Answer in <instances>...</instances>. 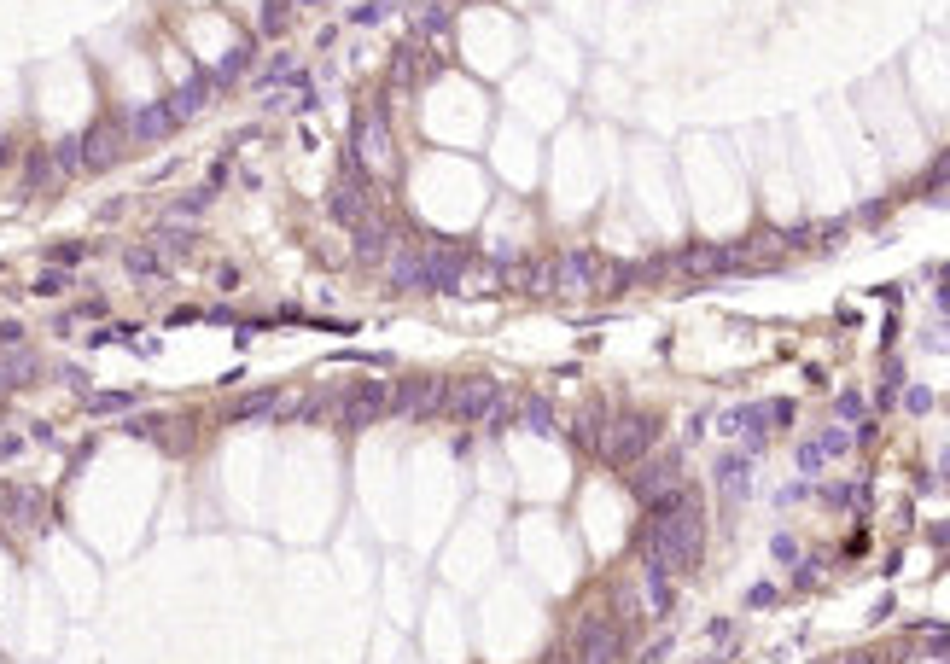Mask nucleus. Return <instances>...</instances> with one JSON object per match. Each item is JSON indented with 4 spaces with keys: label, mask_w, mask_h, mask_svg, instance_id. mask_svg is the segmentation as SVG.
<instances>
[{
    "label": "nucleus",
    "mask_w": 950,
    "mask_h": 664,
    "mask_svg": "<svg viewBox=\"0 0 950 664\" xmlns=\"http://www.w3.org/2000/svg\"><path fill=\"white\" fill-rule=\"evenodd\" d=\"M636 548H642V565H665L671 577L677 571H694L700 565V548H706V513H700V496L682 484L665 501L647 507V525L636 531Z\"/></svg>",
    "instance_id": "1"
},
{
    "label": "nucleus",
    "mask_w": 950,
    "mask_h": 664,
    "mask_svg": "<svg viewBox=\"0 0 950 664\" xmlns=\"http://www.w3.org/2000/svg\"><path fill=\"white\" fill-rule=\"evenodd\" d=\"M513 408H519V402L508 397V385L490 379V373H473V379L443 385V402H438V414L455 420V426H513Z\"/></svg>",
    "instance_id": "2"
},
{
    "label": "nucleus",
    "mask_w": 950,
    "mask_h": 664,
    "mask_svg": "<svg viewBox=\"0 0 950 664\" xmlns=\"http://www.w3.org/2000/svg\"><path fill=\"white\" fill-rule=\"evenodd\" d=\"M653 443H659V420L653 414H618L601 437V461L612 466H636L653 455Z\"/></svg>",
    "instance_id": "3"
},
{
    "label": "nucleus",
    "mask_w": 950,
    "mask_h": 664,
    "mask_svg": "<svg viewBox=\"0 0 950 664\" xmlns=\"http://www.w3.org/2000/svg\"><path fill=\"white\" fill-rule=\"evenodd\" d=\"M385 414H391V385L385 379H356L339 397V426H350V432H368Z\"/></svg>",
    "instance_id": "4"
},
{
    "label": "nucleus",
    "mask_w": 950,
    "mask_h": 664,
    "mask_svg": "<svg viewBox=\"0 0 950 664\" xmlns=\"http://www.w3.org/2000/svg\"><path fill=\"white\" fill-rule=\"evenodd\" d=\"M671 490H682V461H677V455H659V461H636V472H630V496L642 501V507L665 501Z\"/></svg>",
    "instance_id": "5"
},
{
    "label": "nucleus",
    "mask_w": 950,
    "mask_h": 664,
    "mask_svg": "<svg viewBox=\"0 0 950 664\" xmlns=\"http://www.w3.org/2000/svg\"><path fill=\"white\" fill-rule=\"evenodd\" d=\"M618 653H624L618 624L601 618V612H589V618L577 624V664H618Z\"/></svg>",
    "instance_id": "6"
},
{
    "label": "nucleus",
    "mask_w": 950,
    "mask_h": 664,
    "mask_svg": "<svg viewBox=\"0 0 950 664\" xmlns=\"http://www.w3.org/2000/svg\"><path fill=\"white\" fill-rule=\"evenodd\" d=\"M47 519V496L30 484H0V525L6 531H41Z\"/></svg>",
    "instance_id": "7"
},
{
    "label": "nucleus",
    "mask_w": 950,
    "mask_h": 664,
    "mask_svg": "<svg viewBox=\"0 0 950 664\" xmlns=\"http://www.w3.org/2000/svg\"><path fill=\"white\" fill-rule=\"evenodd\" d=\"M443 402V379H397L391 385V414L397 420H432Z\"/></svg>",
    "instance_id": "8"
},
{
    "label": "nucleus",
    "mask_w": 950,
    "mask_h": 664,
    "mask_svg": "<svg viewBox=\"0 0 950 664\" xmlns=\"http://www.w3.org/2000/svg\"><path fill=\"white\" fill-rule=\"evenodd\" d=\"M356 158H362V164H374V169L391 164V123H385V111H379V105H368V111L356 117Z\"/></svg>",
    "instance_id": "9"
},
{
    "label": "nucleus",
    "mask_w": 950,
    "mask_h": 664,
    "mask_svg": "<svg viewBox=\"0 0 950 664\" xmlns=\"http://www.w3.org/2000/svg\"><path fill=\"white\" fill-rule=\"evenodd\" d=\"M548 274H554V292H589L607 268H601V257H589V251H566V257L548 263Z\"/></svg>",
    "instance_id": "10"
},
{
    "label": "nucleus",
    "mask_w": 950,
    "mask_h": 664,
    "mask_svg": "<svg viewBox=\"0 0 950 664\" xmlns=\"http://www.w3.org/2000/svg\"><path fill=\"white\" fill-rule=\"evenodd\" d=\"M467 274V245H426V292H449Z\"/></svg>",
    "instance_id": "11"
},
{
    "label": "nucleus",
    "mask_w": 950,
    "mask_h": 664,
    "mask_svg": "<svg viewBox=\"0 0 950 664\" xmlns=\"http://www.w3.org/2000/svg\"><path fill=\"white\" fill-rule=\"evenodd\" d=\"M327 210L339 216L344 228H362V222H374V193H368L362 181H356V187H350V181H339V187H333V204H327Z\"/></svg>",
    "instance_id": "12"
},
{
    "label": "nucleus",
    "mask_w": 950,
    "mask_h": 664,
    "mask_svg": "<svg viewBox=\"0 0 950 664\" xmlns=\"http://www.w3.org/2000/svg\"><path fill=\"white\" fill-rule=\"evenodd\" d=\"M123 140H129V134L117 129V123L88 129V134H82V158H88V169H111L117 158H123Z\"/></svg>",
    "instance_id": "13"
},
{
    "label": "nucleus",
    "mask_w": 950,
    "mask_h": 664,
    "mask_svg": "<svg viewBox=\"0 0 950 664\" xmlns=\"http://www.w3.org/2000/svg\"><path fill=\"white\" fill-rule=\"evenodd\" d=\"M175 129V111H170V100H158V105H140L135 117L123 123V134L129 140H140V146H152V140H164V134Z\"/></svg>",
    "instance_id": "14"
},
{
    "label": "nucleus",
    "mask_w": 950,
    "mask_h": 664,
    "mask_svg": "<svg viewBox=\"0 0 950 664\" xmlns=\"http://www.w3.org/2000/svg\"><path fill=\"white\" fill-rule=\"evenodd\" d=\"M35 373H41V356H35V350H24V344L0 350V391H12V385H30Z\"/></svg>",
    "instance_id": "15"
},
{
    "label": "nucleus",
    "mask_w": 950,
    "mask_h": 664,
    "mask_svg": "<svg viewBox=\"0 0 950 664\" xmlns=\"http://www.w3.org/2000/svg\"><path fill=\"white\" fill-rule=\"evenodd\" d=\"M210 94H216V82L210 76H193V82H181L170 94V111H175V123H187V117H199L204 105H210Z\"/></svg>",
    "instance_id": "16"
},
{
    "label": "nucleus",
    "mask_w": 950,
    "mask_h": 664,
    "mask_svg": "<svg viewBox=\"0 0 950 664\" xmlns=\"http://www.w3.org/2000/svg\"><path fill=\"white\" fill-rule=\"evenodd\" d=\"M391 286L397 292H426V251H397L391 257Z\"/></svg>",
    "instance_id": "17"
},
{
    "label": "nucleus",
    "mask_w": 950,
    "mask_h": 664,
    "mask_svg": "<svg viewBox=\"0 0 950 664\" xmlns=\"http://www.w3.org/2000/svg\"><path fill=\"white\" fill-rule=\"evenodd\" d=\"M717 490H723L729 501L747 496L752 490V461L747 455H723V461H717Z\"/></svg>",
    "instance_id": "18"
},
{
    "label": "nucleus",
    "mask_w": 950,
    "mask_h": 664,
    "mask_svg": "<svg viewBox=\"0 0 950 664\" xmlns=\"http://www.w3.org/2000/svg\"><path fill=\"white\" fill-rule=\"evenodd\" d=\"M682 263L694 274H723V268H741V251H723V245H694Z\"/></svg>",
    "instance_id": "19"
},
{
    "label": "nucleus",
    "mask_w": 950,
    "mask_h": 664,
    "mask_svg": "<svg viewBox=\"0 0 950 664\" xmlns=\"http://www.w3.org/2000/svg\"><path fill=\"white\" fill-rule=\"evenodd\" d=\"M513 426H519V432H537V437H554V408L537 402V397H525L513 408Z\"/></svg>",
    "instance_id": "20"
},
{
    "label": "nucleus",
    "mask_w": 950,
    "mask_h": 664,
    "mask_svg": "<svg viewBox=\"0 0 950 664\" xmlns=\"http://www.w3.org/2000/svg\"><path fill=\"white\" fill-rule=\"evenodd\" d=\"M385 245H391V233L379 228V222H362V228H356V263H379Z\"/></svg>",
    "instance_id": "21"
},
{
    "label": "nucleus",
    "mask_w": 950,
    "mask_h": 664,
    "mask_svg": "<svg viewBox=\"0 0 950 664\" xmlns=\"http://www.w3.org/2000/svg\"><path fill=\"white\" fill-rule=\"evenodd\" d=\"M47 158H53V169H59V175H76V169H88V158H82V134H65V140H59V146H53Z\"/></svg>",
    "instance_id": "22"
},
{
    "label": "nucleus",
    "mask_w": 950,
    "mask_h": 664,
    "mask_svg": "<svg viewBox=\"0 0 950 664\" xmlns=\"http://www.w3.org/2000/svg\"><path fill=\"white\" fill-rule=\"evenodd\" d=\"M274 408H280V397H274V391H251V397L234 402V420H239V426H245V420H269Z\"/></svg>",
    "instance_id": "23"
},
{
    "label": "nucleus",
    "mask_w": 950,
    "mask_h": 664,
    "mask_svg": "<svg viewBox=\"0 0 950 664\" xmlns=\"http://www.w3.org/2000/svg\"><path fill=\"white\" fill-rule=\"evenodd\" d=\"M187 245H193V233H187V228H170V222L152 233V251H170V257H181Z\"/></svg>",
    "instance_id": "24"
},
{
    "label": "nucleus",
    "mask_w": 950,
    "mask_h": 664,
    "mask_svg": "<svg viewBox=\"0 0 950 664\" xmlns=\"http://www.w3.org/2000/svg\"><path fill=\"white\" fill-rule=\"evenodd\" d=\"M245 65H251V47H234V53L222 59V70H210V82L222 88V82H234V76H245Z\"/></svg>",
    "instance_id": "25"
},
{
    "label": "nucleus",
    "mask_w": 950,
    "mask_h": 664,
    "mask_svg": "<svg viewBox=\"0 0 950 664\" xmlns=\"http://www.w3.org/2000/svg\"><path fill=\"white\" fill-rule=\"evenodd\" d=\"M286 24H292V0H269L263 6V35H286Z\"/></svg>",
    "instance_id": "26"
},
{
    "label": "nucleus",
    "mask_w": 950,
    "mask_h": 664,
    "mask_svg": "<svg viewBox=\"0 0 950 664\" xmlns=\"http://www.w3.org/2000/svg\"><path fill=\"white\" fill-rule=\"evenodd\" d=\"M88 408H94V414H123V408H135V397H129V391H94Z\"/></svg>",
    "instance_id": "27"
},
{
    "label": "nucleus",
    "mask_w": 950,
    "mask_h": 664,
    "mask_svg": "<svg viewBox=\"0 0 950 664\" xmlns=\"http://www.w3.org/2000/svg\"><path fill=\"white\" fill-rule=\"evenodd\" d=\"M123 263H129V274H158V268H164V257H158L152 245H135V251L123 257Z\"/></svg>",
    "instance_id": "28"
},
{
    "label": "nucleus",
    "mask_w": 950,
    "mask_h": 664,
    "mask_svg": "<svg viewBox=\"0 0 950 664\" xmlns=\"http://www.w3.org/2000/svg\"><path fill=\"white\" fill-rule=\"evenodd\" d=\"M210 199H216V187H199V193H187V199L175 204V216H199V210H204Z\"/></svg>",
    "instance_id": "29"
},
{
    "label": "nucleus",
    "mask_w": 950,
    "mask_h": 664,
    "mask_svg": "<svg viewBox=\"0 0 950 664\" xmlns=\"http://www.w3.org/2000/svg\"><path fill=\"white\" fill-rule=\"evenodd\" d=\"M385 12H391V0H368V6H356V12H350V24H379Z\"/></svg>",
    "instance_id": "30"
},
{
    "label": "nucleus",
    "mask_w": 950,
    "mask_h": 664,
    "mask_svg": "<svg viewBox=\"0 0 950 664\" xmlns=\"http://www.w3.org/2000/svg\"><path fill=\"white\" fill-rule=\"evenodd\" d=\"M816 443H822V455L834 461V455H846V449H851V432H822Z\"/></svg>",
    "instance_id": "31"
},
{
    "label": "nucleus",
    "mask_w": 950,
    "mask_h": 664,
    "mask_svg": "<svg viewBox=\"0 0 950 664\" xmlns=\"http://www.w3.org/2000/svg\"><path fill=\"white\" fill-rule=\"evenodd\" d=\"M822 461H828V455H822V443H816V437H811V443H799V472H816Z\"/></svg>",
    "instance_id": "32"
},
{
    "label": "nucleus",
    "mask_w": 950,
    "mask_h": 664,
    "mask_svg": "<svg viewBox=\"0 0 950 664\" xmlns=\"http://www.w3.org/2000/svg\"><path fill=\"white\" fill-rule=\"evenodd\" d=\"M70 280H65V268H59V274H53V268H47V274H41V280H35V292H41V298H53V292H65Z\"/></svg>",
    "instance_id": "33"
},
{
    "label": "nucleus",
    "mask_w": 950,
    "mask_h": 664,
    "mask_svg": "<svg viewBox=\"0 0 950 664\" xmlns=\"http://www.w3.org/2000/svg\"><path fill=\"white\" fill-rule=\"evenodd\" d=\"M904 408H910V414H927V408H933V397L916 385V391H904Z\"/></svg>",
    "instance_id": "34"
},
{
    "label": "nucleus",
    "mask_w": 950,
    "mask_h": 664,
    "mask_svg": "<svg viewBox=\"0 0 950 664\" xmlns=\"http://www.w3.org/2000/svg\"><path fill=\"white\" fill-rule=\"evenodd\" d=\"M776 560H799V542H793V536H776Z\"/></svg>",
    "instance_id": "35"
},
{
    "label": "nucleus",
    "mask_w": 950,
    "mask_h": 664,
    "mask_svg": "<svg viewBox=\"0 0 950 664\" xmlns=\"http://www.w3.org/2000/svg\"><path fill=\"white\" fill-rule=\"evenodd\" d=\"M840 414H846V420H857V414H863V397H851V391H846V397H840Z\"/></svg>",
    "instance_id": "36"
},
{
    "label": "nucleus",
    "mask_w": 950,
    "mask_h": 664,
    "mask_svg": "<svg viewBox=\"0 0 950 664\" xmlns=\"http://www.w3.org/2000/svg\"><path fill=\"white\" fill-rule=\"evenodd\" d=\"M939 472H945V484H950V449H945V455H939Z\"/></svg>",
    "instance_id": "37"
},
{
    "label": "nucleus",
    "mask_w": 950,
    "mask_h": 664,
    "mask_svg": "<svg viewBox=\"0 0 950 664\" xmlns=\"http://www.w3.org/2000/svg\"><path fill=\"white\" fill-rule=\"evenodd\" d=\"M6 158H12V146H6V140H0V164H6Z\"/></svg>",
    "instance_id": "38"
},
{
    "label": "nucleus",
    "mask_w": 950,
    "mask_h": 664,
    "mask_svg": "<svg viewBox=\"0 0 950 664\" xmlns=\"http://www.w3.org/2000/svg\"><path fill=\"white\" fill-rule=\"evenodd\" d=\"M292 6H321V0H292Z\"/></svg>",
    "instance_id": "39"
}]
</instances>
